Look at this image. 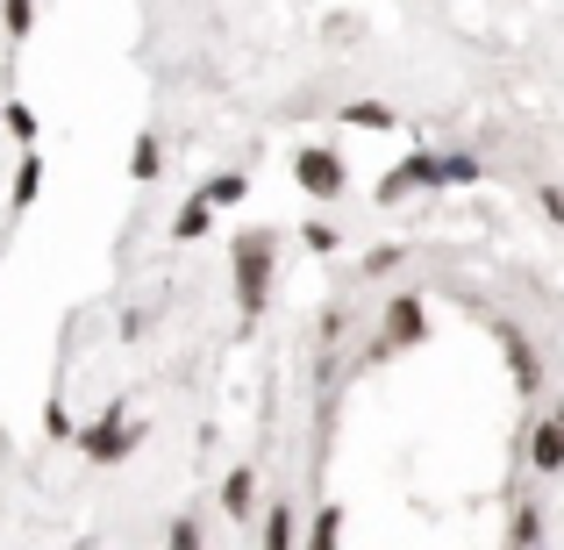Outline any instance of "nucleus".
<instances>
[{
  "mask_svg": "<svg viewBox=\"0 0 564 550\" xmlns=\"http://www.w3.org/2000/svg\"><path fill=\"white\" fill-rule=\"evenodd\" d=\"M307 250H336V229H329V222H307Z\"/></svg>",
  "mask_w": 564,
  "mask_h": 550,
  "instance_id": "12",
  "label": "nucleus"
},
{
  "mask_svg": "<svg viewBox=\"0 0 564 550\" xmlns=\"http://www.w3.org/2000/svg\"><path fill=\"white\" fill-rule=\"evenodd\" d=\"M221 500H229V508H236V515H243V500H250V472H236V479H229V486H221Z\"/></svg>",
  "mask_w": 564,
  "mask_h": 550,
  "instance_id": "11",
  "label": "nucleus"
},
{
  "mask_svg": "<svg viewBox=\"0 0 564 550\" xmlns=\"http://www.w3.org/2000/svg\"><path fill=\"white\" fill-rule=\"evenodd\" d=\"M200 229H207V193H200V201L186 207L180 222H172V236H180V244H193V236H200Z\"/></svg>",
  "mask_w": 564,
  "mask_h": 550,
  "instance_id": "5",
  "label": "nucleus"
},
{
  "mask_svg": "<svg viewBox=\"0 0 564 550\" xmlns=\"http://www.w3.org/2000/svg\"><path fill=\"white\" fill-rule=\"evenodd\" d=\"M122 443H129V429H122V414H108V422H100V429H94V436H86V451H94V457H100V465H108V457H115V451H122Z\"/></svg>",
  "mask_w": 564,
  "mask_h": 550,
  "instance_id": "4",
  "label": "nucleus"
},
{
  "mask_svg": "<svg viewBox=\"0 0 564 550\" xmlns=\"http://www.w3.org/2000/svg\"><path fill=\"white\" fill-rule=\"evenodd\" d=\"M529 457H536V472H564V422H543L536 443H529Z\"/></svg>",
  "mask_w": 564,
  "mask_h": 550,
  "instance_id": "3",
  "label": "nucleus"
},
{
  "mask_svg": "<svg viewBox=\"0 0 564 550\" xmlns=\"http://www.w3.org/2000/svg\"><path fill=\"white\" fill-rule=\"evenodd\" d=\"M344 122H358V129H386V122H393V115H386V108H379V100H358V108H350V115H344Z\"/></svg>",
  "mask_w": 564,
  "mask_h": 550,
  "instance_id": "8",
  "label": "nucleus"
},
{
  "mask_svg": "<svg viewBox=\"0 0 564 550\" xmlns=\"http://www.w3.org/2000/svg\"><path fill=\"white\" fill-rule=\"evenodd\" d=\"M272 229H250L236 236V287H243V315H258L264 308V287H272Z\"/></svg>",
  "mask_w": 564,
  "mask_h": 550,
  "instance_id": "1",
  "label": "nucleus"
},
{
  "mask_svg": "<svg viewBox=\"0 0 564 550\" xmlns=\"http://www.w3.org/2000/svg\"><path fill=\"white\" fill-rule=\"evenodd\" d=\"M8 29H14V36L29 29V0H8Z\"/></svg>",
  "mask_w": 564,
  "mask_h": 550,
  "instance_id": "13",
  "label": "nucleus"
},
{
  "mask_svg": "<svg viewBox=\"0 0 564 550\" xmlns=\"http://www.w3.org/2000/svg\"><path fill=\"white\" fill-rule=\"evenodd\" d=\"M393 336H422V315H414V301L393 308Z\"/></svg>",
  "mask_w": 564,
  "mask_h": 550,
  "instance_id": "10",
  "label": "nucleus"
},
{
  "mask_svg": "<svg viewBox=\"0 0 564 550\" xmlns=\"http://www.w3.org/2000/svg\"><path fill=\"white\" fill-rule=\"evenodd\" d=\"M36 186H43V165H36V158H22V180H14V207L36 201Z\"/></svg>",
  "mask_w": 564,
  "mask_h": 550,
  "instance_id": "7",
  "label": "nucleus"
},
{
  "mask_svg": "<svg viewBox=\"0 0 564 550\" xmlns=\"http://www.w3.org/2000/svg\"><path fill=\"white\" fill-rule=\"evenodd\" d=\"M293 172H301V186L315 193V201H336V193L350 186V180H344V165H336L329 151H301V165H293Z\"/></svg>",
  "mask_w": 564,
  "mask_h": 550,
  "instance_id": "2",
  "label": "nucleus"
},
{
  "mask_svg": "<svg viewBox=\"0 0 564 550\" xmlns=\"http://www.w3.org/2000/svg\"><path fill=\"white\" fill-rule=\"evenodd\" d=\"M137 180H158V137L137 143Z\"/></svg>",
  "mask_w": 564,
  "mask_h": 550,
  "instance_id": "9",
  "label": "nucleus"
},
{
  "mask_svg": "<svg viewBox=\"0 0 564 550\" xmlns=\"http://www.w3.org/2000/svg\"><path fill=\"white\" fill-rule=\"evenodd\" d=\"M229 201H243V172H221V180L207 186V207H229Z\"/></svg>",
  "mask_w": 564,
  "mask_h": 550,
  "instance_id": "6",
  "label": "nucleus"
}]
</instances>
